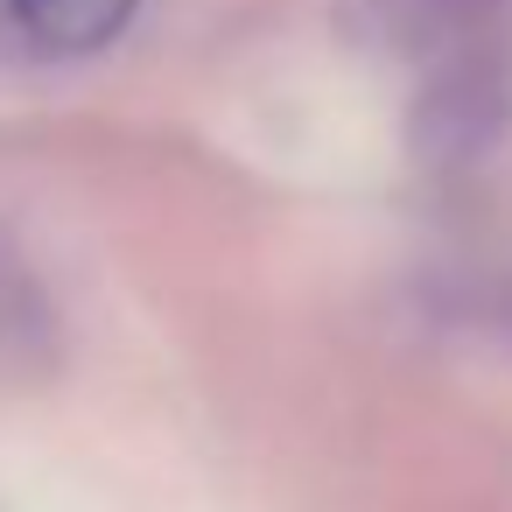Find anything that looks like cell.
I'll return each mask as SVG.
<instances>
[{"label":"cell","mask_w":512,"mask_h":512,"mask_svg":"<svg viewBox=\"0 0 512 512\" xmlns=\"http://www.w3.org/2000/svg\"><path fill=\"white\" fill-rule=\"evenodd\" d=\"M512 120V57L498 36H477L463 50H442L421 99H414V155L421 162H477Z\"/></svg>","instance_id":"6da1fadb"},{"label":"cell","mask_w":512,"mask_h":512,"mask_svg":"<svg viewBox=\"0 0 512 512\" xmlns=\"http://www.w3.org/2000/svg\"><path fill=\"white\" fill-rule=\"evenodd\" d=\"M57 358V302L36 281L29 253L15 246V232L0 225V393L43 379Z\"/></svg>","instance_id":"7a4b0ae2"},{"label":"cell","mask_w":512,"mask_h":512,"mask_svg":"<svg viewBox=\"0 0 512 512\" xmlns=\"http://www.w3.org/2000/svg\"><path fill=\"white\" fill-rule=\"evenodd\" d=\"M141 0H8V22L43 50V57H85L106 50Z\"/></svg>","instance_id":"3957f363"},{"label":"cell","mask_w":512,"mask_h":512,"mask_svg":"<svg viewBox=\"0 0 512 512\" xmlns=\"http://www.w3.org/2000/svg\"><path fill=\"white\" fill-rule=\"evenodd\" d=\"M379 15H386L393 36H407V43L442 57V50H463V43L491 36L505 0H379Z\"/></svg>","instance_id":"277c9868"}]
</instances>
